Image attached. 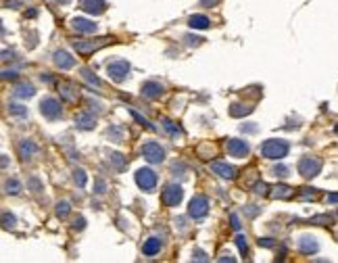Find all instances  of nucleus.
Wrapping results in <instances>:
<instances>
[{"mask_svg":"<svg viewBox=\"0 0 338 263\" xmlns=\"http://www.w3.org/2000/svg\"><path fill=\"white\" fill-rule=\"evenodd\" d=\"M251 111H253V107H246V104H238V102H234L232 107H230V115H232V117H244V115H248Z\"/></svg>","mask_w":338,"mask_h":263,"instance_id":"22","label":"nucleus"},{"mask_svg":"<svg viewBox=\"0 0 338 263\" xmlns=\"http://www.w3.org/2000/svg\"><path fill=\"white\" fill-rule=\"evenodd\" d=\"M255 192L257 195H268V184H263V182L255 184Z\"/></svg>","mask_w":338,"mask_h":263,"instance_id":"40","label":"nucleus"},{"mask_svg":"<svg viewBox=\"0 0 338 263\" xmlns=\"http://www.w3.org/2000/svg\"><path fill=\"white\" fill-rule=\"evenodd\" d=\"M219 2V0H201V4L203 6H215Z\"/></svg>","mask_w":338,"mask_h":263,"instance_id":"45","label":"nucleus"},{"mask_svg":"<svg viewBox=\"0 0 338 263\" xmlns=\"http://www.w3.org/2000/svg\"><path fill=\"white\" fill-rule=\"evenodd\" d=\"M201 40H203V38H199V36H186V42H188L190 46H199Z\"/></svg>","mask_w":338,"mask_h":263,"instance_id":"41","label":"nucleus"},{"mask_svg":"<svg viewBox=\"0 0 338 263\" xmlns=\"http://www.w3.org/2000/svg\"><path fill=\"white\" fill-rule=\"evenodd\" d=\"M228 153L232 155V157H238V159H242V157L248 155V144L244 142V140H238V138H232V140H228Z\"/></svg>","mask_w":338,"mask_h":263,"instance_id":"10","label":"nucleus"},{"mask_svg":"<svg viewBox=\"0 0 338 263\" xmlns=\"http://www.w3.org/2000/svg\"><path fill=\"white\" fill-rule=\"evenodd\" d=\"M142 251H144L146 257L157 255V253L161 251V240H159V238H148V240L144 242V247H142Z\"/></svg>","mask_w":338,"mask_h":263,"instance_id":"19","label":"nucleus"},{"mask_svg":"<svg viewBox=\"0 0 338 263\" xmlns=\"http://www.w3.org/2000/svg\"><path fill=\"white\" fill-rule=\"evenodd\" d=\"M317 249H319V244L313 236H301L299 238V251L305 253V255H313V253H317Z\"/></svg>","mask_w":338,"mask_h":263,"instance_id":"11","label":"nucleus"},{"mask_svg":"<svg viewBox=\"0 0 338 263\" xmlns=\"http://www.w3.org/2000/svg\"><path fill=\"white\" fill-rule=\"evenodd\" d=\"M2 222H4V228H13L17 219H15V215H11V213H4V215H2Z\"/></svg>","mask_w":338,"mask_h":263,"instance_id":"36","label":"nucleus"},{"mask_svg":"<svg viewBox=\"0 0 338 263\" xmlns=\"http://www.w3.org/2000/svg\"><path fill=\"white\" fill-rule=\"evenodd\" d=\"M209 211V198L207 197H203V195H197L192 200H190V205H188V215L192 219H203L204 215H207Z\"/></svg>","mask_w":338,"mask_h":263,"instance_id":"3","label":"nucleus"},{"mask_svg":"<svg viewBox=\"0 0 338 263\" xmlns=\"http://www.w3.org/2000/svg\"><path fill=\"white\" fill-rule=\"evenodd\" d=\"M319 171H322V161L315 159V157H303L299 161V173L305 175V178H315Z\"/></svg>","mask_w":338,"mask_h":263,"instance_id":"4","label":"nucleus"},{"mask_svg":"<svg viewBox=\"0 0 338 263\" xmlns=\"http://www.w3.org/2000/svg\"><path fill=\"white\" fill-rule=\"evenodd\" d=\"M73 180H75V184H77L79 188H84V186H86V182H88L86 171H84V169H75V171H73Z\"/></svg>","mask_w":338,"mask_h":263,"instance_id":"26","label":"nucleus"},{"mask_svg":"<svg viewBox=\"0 0 338 263\" xmlns=\"http://www.w3.org/2000/svg\"><path fill=\"white\" fill-rule=\"evenodd\" d=\"M96 188H99L96 192H104V182H102V180H99V184H96Z\"/></svg>","mask_w":338,"mask_h":263,"instance_id":"48","label":"nucleus"},{"mask_svg":"<svg viewBox=\"0 0 338 263\" xmlns=\"http://www.w3.org/2000/svg\"><path fill=\"white\" fill-rule=\"evenodd\" d=\"M259 247H263V249H273L275 242L271 238H259Z\"/></svg>","mask_w":338,"mask_h":263,"instance_id":"39","label":"nucleus"},{"mask_svg":"<svg viewBox=\"0 0 338 263\" xmlns=\"http://www.w3.org/2000/svg\"><path fill=\"white\" fill-rule=\"evenodd\" d=\"M13 94L17 96V99H32V96L35 94V90H34V86H30V84H19L13 90Z\"/></svg>","mask_w":338,"mask_h":263,"instance_id":"21","label":"nucleus"},{"mask_svg":"<svg viewBox=\"0 0 338 263\" xmlns=\"http://www.w3.org/2000/svg\"><path fill=\"white\" fill-rule=\"evenodd\" d=\"M230 219H232V228H234V230H240V219H238V215H232Z\"/></svg>","mask_w":338,"mask_h":263,"instance_id":"44","label":"nucleus"},{"mask_svg":"<svg viewBox=\"0 0 338 263\" xmlns=\"http://www.w3.org/2000/svg\"><path fill=\"white\" fill-rule=\"evenodd\" d=\"M84 224H86V219L84 217H77L75 222H73V230H84Z\"/></svg>","mask_w":338,"mask_h":263,"instance_id":"42","label":"nucleus"},{"mask_svg":"<svg viewBox=\"0 0 338 263\" xmlns=\"http://www.w3.org/2000/svg\"><path fill=\"white\" fill-rule=\"evenodd\" d=\"M130 113H132V117H134L140 126H144L146 130H155V126H150V124H148V119H144V117L140 115V113H136V111H130Z\"/></svg>","mask_w":338,"mask_h":263,"instance_id":"33","label":"nucleus"},{"mask_svg":"<svg viewBox=\"0 0 338 263\" xmlns=\"http://www.w3.org/2000/svg\"><path fill=\"white\" fill-rule=\"evenodd\" d=\"M35 153H38V146H35L32 140H21L19 142V155L23 161L32 159V157H35Z\"/></svg>","mask_w":338,"mask_h":263,"instance_id":"17","label":"nucleus"},{"mask_svg":"<svg viewBox=\"0 0 338 263\" xmlns=\"http://www.w3.org/2000/svg\"><path fill=\"white\" fill-rule=\"evenodd\" d=\"M61 94H63L65 100H71V102L77 99V92H73V88H71V86H63V88H61Z\"/></svg>","mask_w":338,"mask_h":263,"instance_id":"27","label":"nucleus"},{"mask_svg":"<svg viewBox=\"0 0 338 263\" xmlns=\"http://www.w3.org/2000/svg\"><path fill=\"white\" fill-rule=\"evenodd\" d=\"M209 25H211L209 17H204V15H192L190 17V28L192 30H207Z\"/></svg>","mask_w":338,"mask_h":263,"instance_id":"20","label":"nucleus"},{"mask_svg":"<svg viewBox=\"0 0 338 263\" xmlns=\"http://www.w3.org/2000/svg\"><path fill=\"white\" fill-rule=\"evenodd\" d=\"M82 77H84V80H88V82H90L92 86L101 88V80H99V77H96V75L90 71V69H82Z\"/></svg>","mask_w":338,"mask_h":263,"instance_id":"25","label":"nucleus"},{"mask_svg":"<svg viewBox=\"0 0 338 263\" xmlns=\"http://www.w3.org/2000/svg\"><path fill=\"white\" fill-rule=\"evenodd\" d=\"M4 188H6V192H13V195H17V192H19V188H21V184L17 182V180H8L4 184Z\"/></svg>","mask_w":338,"mask_h":263,"instance_id":"34","label":"nucleus"},{"mask_svg":"<svg viewBox=\"0 0 338 263\" xmlns=\"http://www.w3.org/2000/svg\"><path fill=\"white\" fill-rule=\"evenodd\" d=\"M79 4H82L84 11L90 13V15H101V13H104V8H106L104 0H79Z\"/></svg>","mask_w":338,"mask_h":263,"instance_id":"12","label":"nucleus"},{"mask_svg":"<svg viewBox=\"0 0 338 263\" xmlns=\"http://www.w3.org/2000/svg\"><path fill=\"white\" fill-rule=\"evenodd\" d=\"M40 111L46 119H59L61 117V102L57 99H52V96H48V99H44L40 102Z\"/></svg>","mask_w":338,"mask_h":263,"instance_id":"8","label":"nucleus"},{"mask_svg":"<svg viewBox=\"0 0 338 263\" xmlns=\"http://www.w3.org/2000/svg\"><path fill=\"white\" fill-rule=\"evenodd\" d=\"M109 161L115 165L117 169H123V165H126V159L119 155V153H113V155H109Z\"/></svg>","mask_w":338,"mask_h":263,"instance_id":"30","label":"nucleus"},{"mask_svg":"<svg viewBox=\"0 0 338 263\" xmlns=\"http://www.w3.org/2000/svg\"><path fill=\"white\" fill-rule=\"evenodd\" d=\"M69 211H71V207H69V203H59L57 205V217H61V219H65L67 215H69Z\"/></svg>","mask_w":338,"mask_h":263,"instance_id":"31","label":"nucleus"},{"mask_svg":"<svg viewBox=\"0 0 338 263\" xmlns=\"http://www.w3.org/2000/svg\"><path fill=\"white\" fill-rule=\"evenodd\" d=\"M106 71H109V77L115 82H123L126 77L130 75V63L128 61H113V63H109V67H106Z\"/></svg>","mask_w":338,"mask_h":263,"instance_id":"7","label":"nucleus"},{"mask_svg":"<svg viewBox=\"0 0 338 263\" xmlns=\"http://www.w3.org/2000/svg\"><path fill=\"white\" fill-rule=\"evenodd\" d=\"M136 184L142 190H146V192L155 190V186H157V173L153 169H148V167H142V169L136 171Z\"/></svg>","mask_w":338,"mask_h":263,"instance_id":"6","label":"nucleus"},{"mask_svg":"<svg viewBox=\"0 0 338 263\" xmlns=\"http://www.w3.org/2000/svg\"><path fill=\"white\" fill-rule=\"evenodd\" d=\"M273 173L280 175V178H286V175H288V167H284V165H275V167H273Z\"/></svg>","mask_w":338,"mask_h":263,"instance_id":"38","label":"nucleus"},{"mask_svg":"<svg viewBox=\"0 0 338 263\" xmlns=\"http://www.w3.org/2000/svg\"><path fill=\"white\" fill-rule=\"evenodd\" d=\"M182 197H184V190H182V186H177V184H167L161 192V200L167 207H177Z\"/></svg>","mask_w":338,"mask_h":263,"instance_id":"2","label":"nucleus"},{"mask_svg":"<svg viewBox=\"0 0 338 263\" xmlns=\"http://www.w3.org/2000/svg\"><path fill=\"white\" fill-rule=\"evenodd\" d=\"M236 244H238V249H240V255H248V244H246V238H244V236L242 234H238L236 236Z\"/></svg>","mask_w":338,"mask_h":263,"instance_id":"28","label":"nucleus"},{"mask_svg":"<svg viewBox=\"0 0 338 263\" xmlns=\"http://www.w3.org/2000/svg\"><path fill=\"white\" fill-rule=\"evenodd\" d=\"M211 169L215 171L217 175H221V178H228V180H234L236 178V169L232 167V165H228V163L215 161V163H211Z\"/></svg>","mask_w":338,"mask_h":263,"instance_id":"14","label":"nucleus"},{"mask_svg":"<svg viewBox=\"0 0 338 263\" xmlns=\"http://www.w3.org/2000/svg\"><path fill=\"white\" fill-rule=\"evenodd\" d=\"M142 157H144L148 163H161L165 159V148L159 142H146L142 146Z\"/></svg>","mask_w":338,"mask_h":263,"instance_id":"5","label":"nucleus"},{"mask_svg":"<svg viewBox=\"0 0 338 263\" xmlns=\"http://www.w3.org/2000/svg\"><path fill=\"white\" fill-rule=\"evenodd\" d=\"M109 138L113 142H121L123 140V130L121 128H109Z\"/></svg>","mask_w":338,"mask_h":263,"instance_id":"32","label":"nucleus"},{"mask_svg":"<svg viewBox=\"0 0 338 263\" xmlns=\"http://www.w3.org/2000/svg\"><path fill=\"white\" fill-rule=\"evenodd\" d=\"M290 146L286 140H265V142L261 144V155L265 157V159H284V157L288 155Z\"/></svg>","mask_w":338,"mask_h":263,"instance_id":"1","label":"nucleus"},{"mask_svg":"<svg viewBox=\"0 0 338 263\" xmlns=\"http://www.w3.org/2000/svg\"><path fill=\"white\" fill-rule=\"evenodd\" d=\"M242 132H248V134H253V132H257V126H242Z\"/></svg>","mask_w":338,"mask_h":263,"instance_id":"47","label":"nucleus"},{"mask_svg":"<svg viewBox=\"0 0 338 263\" xmlns=\"http://www.w3.org/2000/svg\"><path fill=\"white\" fill-rule=\"evenodd\" d=\"M55 63H57V67H61V69H71V67L75 65V59L69 57L65 50H59L57 55H55Z\"/></svg>","mask_w":338,"mask_h":263,"instance_id":"18","label":"nucleus"},{"mask_svg":"<svg viewBox=\"0 0 338 263\" xmlns=\"http://www.w3.org/2000/svg\"><path fill=\"white\" fill-rule=\"evenodd\" d=\"M311 222L317 224V226H324V224H330V222H332V217H328V215H319V217H313Z\"/></svg>","mask_w":338,"mask_h":263,"instance_id":"37","label":"nucleus"},{"mask_svg":"<svg viewBox=\"0 0 338 263\" xmlns=\"http://www.w3.org/2000/svg\"><path fill=\"white\" fill-rule=\"evenodd\" d=\"M192 259H197V261H207V255H204L203 251H194V255H192Z\"/></svg>","mask_w":338,"mask_h":263,"instance_id":"43","label":"nucleus"},{"mask_svg":"<svg viewBox=\"0 0 338 263\" xmlns=\"http://www.w3.org/2000/svg\"><path fill=\"white\" fill-rule=\"evenodd\" d=\"M109 42V38H101V40H90V42H86V40H75V50L79 52V55H90V52H94V50H99V48H102L104 44Z\"/></svg>","mask_w":338,"mask_h":263,"instance_id":"9","label":"nucleus"},{"mask_svg":"<svg viewBox=\"0 0 338 263\" xmlns=\"http://www.w3.org/2000/svg\"><path fill=\"white\" fill-rule=\"evenodd\" d=\"M2 77H4V80H8V77H11V80H15L17 73L15 71H2Z\"/></svg>","mask_w":338,"mask_h":263,"instance_id":"46","label":"nucleus"},{"mask_svg":"<svg viewBox=\"0 0 338 263\" xmlns=\"http://www.w3.org/2000/svg\"><path fill=\"white\" fill-rule=\"evenodd\" d=\"M292 195H295V192H292L290 186H275L271 192L273 198H292Z\"/></svg>","mask_w":338,"mask_h":263,"instance_id":"23","label":"nucleus"},{"mask_svg":"<svg viewBox=\"0 0 338 263\" xmlns=\"http://www.w3.org/2000/svg\"><path fill=\"white\" fill-rule=\"evenodd\" d=\"M75 126L79 130H92L96 126V117L92 115V113L82 111V113H77V115H75Z\"/></svg>","mask_w":338,"mask_h":263,"instance_id":"13","label":"nucleus"},{"mask_svg":"<svg viewBox=\"0 0 338 263\" xmlns=\"http://www.w3.org/2000/svg\"><path fill=\"white\" fill-rule=\"evenodd\" d=\"M163 128H165L171 136H180V134H182V130L177 128V126H173V121H169V119H163Z\"/></svg>","mask_w":338,"mask_h":263,"instance_id":"29","label":"nucleus"},{"mask_svg":"<svg viewBox=\"0 0 338 263\" xmlns=\"http://www.w3.org/2000/svg\"><path fill=\"white\" fill-rule=\"evenodd\" d=\"M8 113L15 117H25L28 115V109L21 107V104H8Z\"/></svg>","mask_w":338,"mask_h":263,"instance_id":"24","label":"nucleus"},{"mask_svg":"<svg viewBox=\"0 0 338 263\" xmlns=\"http://www.w3.org/2000/svg\"><path fill=\"white\" fill-rule=\"evenodd\" d=\"M299 197L303 198V200H313L315 198V190L313 188H303V192H301Z\"/></svg>","mask_w":338,"mask_h":263,"instance_id":"35","label":"nucleus"},{"mask_svg":"<svg viewBox=\"0 0 338 263\" xmlns=\"http://www.w3.org/2000/svg\"><path fill=\"white\" fill-rule=\"evenodd\" d=\"M328 203H338V195H330V197H328Z\"/></svg>","mask_w":338,"mask_h":263,"instance_id":"49","label":"nucleus"},{"mask_svg":"<svg viewBox=\"0 0 338 263\" xmlns=\"http://www.w3.org/2000/svg\"><path fill=\"white\" fill-rule=\"evenodd\" d=\"M71 25H73V30L79 32V33H94L96 32V23H92L90 19H82V17L73 19Z\"/></svg>","mask_w":338,"mask_h":263,"instance_id":"15","label":"nucleus"},{"mask_svg":"<svg viewBox=\"0 0 338 263\" xmlns=\"http://www.w3.org/2000/svg\"><path fill=\"white\" fill-rule=\"evenodd\" d=\"M57 2H61V4H69L71 0H57Z\"/></svg>","mask_w":338,"mask_h":263,"instance_id":"50","label":"nucleus"},{"mask_svg":"<svg viewBox=\"0 0 338 263\" xmlns=\"http://www.w3.org/2000/svg\"><path fill=\"white\" fill-rule=\"evenodd\" d=\"M161 94H163V84L159 82H146L142 86V96H146V99H157Z\"/></svg>","mask_w":338,"mask_h":263,"instance_id":"16","label":"nucleus"}]
</instances>
